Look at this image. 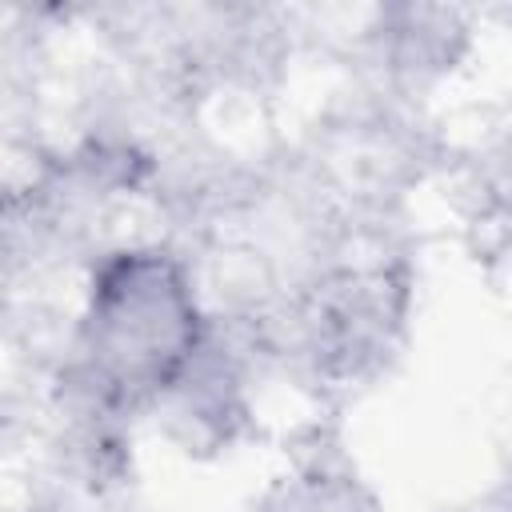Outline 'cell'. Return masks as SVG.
Wrapping results in <instances>:
<instances>
[{
  "instance_id": "cell-1",
  "label": "cell",
  "mask_w": 512,
  "mask_h": 512,
  "mask_svg": "<svg viewBox=\"0 0 512 512\" xmlns=\"http://www.w3.org/2000/svg\"><path fill=\"white\" fill-rule=\"evenodd\" d=\"M196 356V308L180 272L160 256H120L104 268L88 312V360L108 392L180 384Z\"/></svg>"
}]
</instances>
